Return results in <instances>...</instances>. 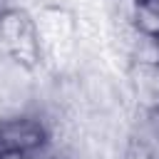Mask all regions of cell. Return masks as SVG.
<instances>
[{
	"label": "cell",
	"mask_w": 159,
	"mask_h": 159,
	"mask_svg": "<svg viewBox=\"0 0 159 159\" xmlns=\"http://www.w3.org/2000/svg\"><path fill=\"white\" fill-rule=\"evenodd\" d=\"M134 87L137 97L147 109H159V67L157 65H139L134 67Z\"/></svg>",
	"instance_id": "obj_3"
},
{
	"label": "cell",
	"mask_w": 159,
	"mask_h": 159,
	"mask_svg": "<svg viewBox=\"0 0 159 159\" xmlns=\"http://www.w3.org/2000/svg\"><path fill=\"white\" fill-rule=\"evenodd\" d=\"M157 40H159V37H157Z\"/></svg>",
	"instance_id": "obj_6"
},
{
	"label": "cell",
	"mask_w": 159,
	"mask_h": 159,
	"mask_svg": "<svg viewBox=\"0 0 159 159\" xmlns=\"http://www.w3.org/2000/svg\"><path fill=\"white\" fill-rule=\"evenodd\" d=\"M47 142V127L32 114L0 117V152H32Z\"/></svg>",
	"instance_id": "obj_1"
},
{
	"label": "cell",
	"mask_w": 159,
	"mask_h": 159,
	"mask_svg": "<svg viewBox=\"0 0 159 159\" xmlns=\"http://www.w3.org/2000/svg\"><path fill=\"white\" fill-rule=\"evenodd\" d=\"M0 159H32L30 152H0Z\"/></svg>",
	"instance_id": "obj_4"
},
{
	"label": "cell",
	"mask_w": 159,
	"mask_h": 159,
	"mask_svg": "<svg viewBox=\"0 0 159 159\" xmlns=\"http://www.w3.org/2000/svg\"><path fill=\"white\" fill-rule=\"evenodd\" d=\"M0 37L5 40L7 50L17 60H22L27 65L35 60L37 47H40L37 45L40 35L32 30V25H30V20L25 15H20V12H5L0 17Z\"/></svg>",
	"instance_id": "obj_2"
},
{
	"label": "cell",
	"mask_w": 159,
	"mask_h": 159,
	"mask_svg": "<svg viewBox=\"0 0 159 159\" xmlns=\"http://www.w3.org/2000/svg\"><path fill=\"white\" fill-rule=\"evenodd\" d=\"M157 67H159V62H157Z\"/></svg>",
	"instance_id": "obj_5"
}]
</instances>
